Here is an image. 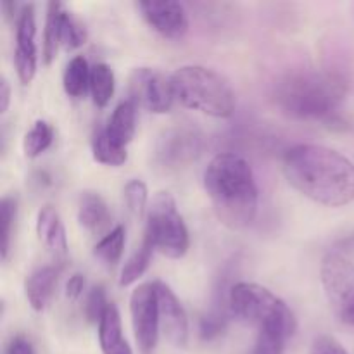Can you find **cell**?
Instances as JSON below:
<instances>
[{"instance_id":"obj_1","label":"cell","mask_w":354,"mask_h":354,"mask_svg":"<svg viewBox=\"0 0 354 354\" xmlns=\"http://www.w3.org/2000/svg\"><path fill=\"white\" fill-rule=\"evenodd\" d=\"M287 182L308 199L328 207L354 201V162L325 145L299 144L283 156Z\"/></svg>"},{"instance_id":"obj_2","label":"cell","mask_w":354,"mask_h":354,"mask_svg":"<svg viewBox=\"0 0 354 354\" xmlns=\"http://www.w3.org/2000/svg\"><path fill=\"white\" fill-rule=\"evenodd\" d=\"M204 189L214 214L225 227L242 230L254 221L258 185L244 158L234 152L214 156L204 171Z\"/></svg>"},{"instance_id":"obj_3","label":"cell","mask_w":354,"mask_h":354,"mask_svg":"<svg viewBox=\"0 0 354 354\" xmlns=\"http://www.w3.org/2000/svg\"><path fill=\"white\" fill-rule=\"evenodd\" d=\"M346 93L348 83L337 73L304 69L277 83L275 99L280 109L294 120L342 123L339 109Z\"/></svg>"},{"instance_id":"obj_4","label":"cell","mask_w":354,"mask_h":354,"mask_svg":"<svg viewBox=\"0 0 354 354\" xmlns=\"http://www.w3.org/2000/svg\"><path fill=\"white\" fill-rule=\"evenodd\" d=\"M175 99L185 107L213 118H230L235 111V93L220 73L206 66H182L171 76Z\"/></svg>"},{"instance_id":"obj_5","label":"cell","mask_w":354,"mask_h":354,"mask_svg":"<svg viewBox=\"0 0 354 354\" xmlns=\"http://www.w3.org/2000/svg\"><path fill=\"white\" fill-rule=\"evenodd\" d=\"M230 311L248 325L275 327L294 335L297 327L292 310L266 287L251 282H239L230 287Z\"/></svg>"},{"instance_id":"obj_6","label":"cell","mask_w":354,"mask_h":354,"mask_svg":"<svg viewBox=\"0 0 354 354\" xmlns=\"http://www.w3.org/2000/svg\"><path fill=\"white\" fill-rule=\"evenodd\" d=\"M145 237L166 258L180 259L189 251V230L169 192H158L147 213Z\"/></svg>"},{"instance_id":"obj_7","label":"cell","mask_w":354,"mask_h":354,"mask_svg":"<svg viewBox=\"0 0 354 354\" xmlns=\"http://www.w3.org/2000/svg\"><path fill=\"white\" fill-rule=\"evenodd\" d=\"M325 296L339 318L354 310V265L339 252H328L322 261Z\"/></svg>"},{"instance_id":"obj_8","label":"cell","mask_w":354,"mask_h":354,"mask_svg":"<svg viewBox=\"0 0 354 354\" xmlns=\"http://www.w3.org/2000/svg\"><path fill=\"white\" fill-rule=\"evenodd\" d=\"M131 324H133L135 339L142 354H152L159 339V304L156 286L142 283L131 292L130 297Z\"/></svg>"},{"instance_id":"obj_9","label":"cell","mask_w":354,"mask_h":354,"mask_svg":"<svg viewBox=\"0 0 354 354\" xmlns=\"http://www.w3.org/2000/svg\"><path fill=\"white\" fill-rule=\"evenodd\" d=\"M130 95L135 106L154 114L168 113L175 100L171 78L152 68H137L131 73Z\"/></svg>"},{"instance_id":"obj_10","label":"cell","mask_w":354,"mask_h":354,"mask_svg":"<svg viewBox=\"0 0 354 354\" xmlns=\"http://www.w3.org/2000/svg\"><path fill=\"white\" fill-rule=\"evenodd\" d=\"M203 151V135L190 127L169 128L158 144V161L165 168H182Z\"/></svg>"},{"instance_id":"obj_11","label":"cell","mask_w":354,"mask_h":354,"mask_svg":"<svg viewBox=\"0 0 354 354\" xmlns=\"http://www.w3.org/2000/svg\"><path fill=\"white\" fill-rule=\"evenodd\" d=\"M37 21H35L33 3H24L16 21V50L14 66L17 78L23 85L31 83L37 73Z\"/></svg>"},{"instance_id":"obj_12","label":"cell","mask_w":354,"mask_h":354,"mask_svg":"<svg viewBox=\"0 0 354 354\" xmlns=\"http://www.w3.org/2000/svg\"><path fill=\"white\" fill-rule=\"evenodd\" d=\"M137 7L149 26L168 40H182L189 31V16L183 3L165 0V2H138Z\"/></svg>"},{"instance_id":"obj_13","label":"cell","mask_w":354,"mask_h":354,"mask_svg":"<svg viewBox=\"0 0 354 354\" xmlns=\"http://www.w3.org/2000/svg\"><path fill=\"white\" fill-rule=\"evenodd\" d=\"M159 304V325L165 332L166 339L175 348H185L189 341V318L185 308L171 289L162 282H154Z\"/></svg>"},{"instance_id":"obj_14","label":"cell","mask_w":354,"mask_h":354,"mask_svg":"<svg viewBox=\"0 0 354 354\" xmlns=\"http://www.w3.org/2000/svg\"><path fill=\"white\" fill-rule=\"evenodd\" d=\"M37 234L45 248L55 256V259H64L68 254V241L66 230L59 218L57 211L52 206L41 207L37 218Z\"/></svg>"},{"instance_id":"obj_15","label":"cell","mask_w":354,"mask_h":354,"mask_svg":"<svg viewBox=\"0 0 354 354\" xmlns=\"http://www.w3.org/2000/svg\"><path fill=\"white\" fill-rule=\"evenodd\" d=\"M99 344L104 354H133L123 335L120 311L109 304L99 324Z\"/></svg>"},{"instance_id":"obj_16","label":"cell","mask_w":354,"mask_h":354,"mask_svg":"<svg viewBox=\"0 0 354 354\" xmlns=\"http://www.w3.org/2000/svg\"><path fill=\"white\" fill-rule=\"evenodd\" d=\"M57 277L59 270L55 266H41L26 279L24 290H26V297L35 311L45 310L47 304L50 303L55 283H57Z\"/></svg>"},{"instance_id":"obj_17","label":"cell","mask_w":354,"mask_h":354,"mask_svg":"<svg viewBox=\"0 0 354 354\" xmlns=\"http://www.w3.org/2000/svg\"><path fill=\"white\" fill-rule=\"evenodd\" d=\"M78 221L90 234H100L109 227L111 213L106 201L95 192H85L80 197Z\"/></svg>"},{"instance_id":"obj_18","label":"cell","mask_w":354,"mask_h":354,"mask_svg":"<svg viewBox=\"0 0 354 354\" xmlns=\"http://www.w3.org/2000/svg\"><path fill=\"white\" fill-rule=\"evenodd\" d=\"M135 120H137V106L131 100H124L114 109L104 130L114 144L127 147L135 135Z\"/></svg>"},{"instance_id":"obj_19","label":"cell","mask_w":354,"mask_h":354,"mask_svg":"<svg viewBox=\"0 0 354 354\" xmlns=\"http://www.w3.org/2000/svg\"><path fill=\"white\" fill-rule=\"evenodd\" d=\"M64 6L59 2H50L47 6V19H45L44 31V61L50 64L57 54L59 44H61V23Z\"/></svg>"},{"instance_id":"obj_20","label":"cell","mask_w":354,"mask_h":354,"mask_svg":"<svg viewBox=\"0 0 354 354\" xmlns=\"http://www.w3.org/2000/svg\"><path fill=\"white\" fill-rule=\"evenodd\" d=\"M90 73L88 62L83 55H76L69 61L64 71V90L69 97H83L86 88H90Z\"/></svg>"},{"instance_id":"obj_21","label":"cell","mask_w":354,"mask_h":354,"mask_svg":"<svg viewBox=\"0 0 354 354\" xmlns=\"http://www.w3.org/2000/svg\"><path fill=\"white\" fill-rule=\"evenodd\" d=\"M90 93L97 107H106L114 95V73L107 64H95L90 73Z\"/></svg>"},{"instance_id":"obj_22","label":"cell","mask_w":354,"mask_h":354,"mask_svg":"<svg viewBox=\"0 0 354 354\" xmlns=\"http://www.w3.org/2000/svg\"><path fill=\"white\" fill-rule=\"evenodd\" d=\"M93 159L100 165L106 166H121L127 162V147H121V145L114 144L109 138V135L106 133L104 128L95 131L93 135Z\"/></svg>"},{"instance_id":"obj_23","label":"cell","mask_w":354,"mask_h":354,"mask_svg":"<svg viewBox=\"0 0 354 354\" xmlns=\"http://www.w3.org/2000/svg\"><path fill=\"white\" fill-rule=\"evenodd\" d=\"M152 251H154V245H152V242L149 241V237H144V242H142L140 249H137V251L131 254V258L128 259L127 265H124L123 270H121V277H120L121 287L131 286V283L137 282V280L147 272L152 259Z\"/></svg>"},{"instance_id":"obj_24","label":"cell","mask_w":354,"mask_h":354,"mask_svg":"<svg viewBox=\"0 0 354 354\" xmlns=\"http://www.w3.org/2000/svg\"><path fill=\"white\" fill-rule=\"evenodd\" d=\"M124 235H127V232H124L123 227H116L113 232H109V234L93 248V256L97 258V261H100L104 266H107V268L116 265L121 259V256H123Z\"/></svg>"},{"instance_id":"obj_25","label":"cell","mask_w":354,"mask_h":354,"mask_svg":"<svg viewBox=\"0 0 354 354\" xmlns=\"http://www.w3.org/2000/svg\"><path fill=\"white\" fill-rule=\"evenodd\" d=\"M52 140H54V130H52L50 124L41 120L37 121L26 133V137H24V154L28 158H38L41 152H45L50 147Z\"/></svg>"},{"instance_id":"obj_26","label":"cell","mask_w":354,"mask_h":354,"mask_svg":"<svg viewBox=\"0 0 354 354\" xmlns=\"http://www.w3.org/2000/svg\"><path fill=\"white\" fill-rule=\"evenodd\" d=\"M290 337L292 335L282 328H259L252 354H286V344Z\"/></svg>"},{"instance_id":"obj_27","label":"cell","mask_w":354,"mask_h":354,"mask_svg":"<svg viewBox=\"0 0 354 354\" xmlns=\"http://www.w3.org/2000/svg\"><path fill=\"white\" fill-rule=\"evenodd\" d=\"M17 216V201L16 197L6 196L0 203V220H2V245H0V251H2V259L7 261L10 251V239H12L14 232V223H16Z\"/></svg>"},{"instance_id":"obj_28","label":"cell","mask_w":354,"mask_h":354,"mask_svg":"<svg viewBox=\"0 0 354 354\" xmlns=\"http://www.w3.org/2000/svg\"><path fill=\"white\" fill-rule=\"evenodd\" d=\"M123 194L124 203H127V207L130 209V213L137 218L144 216L149 199L147 185L142 180H131V182L127 183Z\"/></svg>"},{"instance_id":"obj_29","label":"cell","mask_w":354,"mask_h":354,"mask_svg":"<svg viewBox=\"0 0 354 354\" xmlns=\"http://www.w3.org/2000/svg\"><path fill=\"white\" fill-rule=\"evenodd\" d=\"M86 40V31L82 26L78 19L71 16L68 10H64L62 14V23H61V44L66 48L73 50V48H78L85 44Z\"/></svg>"},{"instance_id":"obj_30","label":"cell","mask_w":354,"mask_h":354,"mask_svg":"<svg viewBox=\"0 0 354 354\" xmlns=\"http://www.w3.org/2000/svg\"><path fill=\"white\" fill-rule=\"evenodd\" d=\"M109 304L111 303H107L106 299V290H104V287L100 286L93 287V289L88 292V296H86V301H85L86 320H88L90 324H100V320H102L104 313H106Z\"/></svg>"},{"instance_id":"obj_31","label":"cell","mask_w":354,"mask_h":354,"mask_svg":"<svg viewBox=\"0 0 354 354\" xmlns=\"http://www.w3.org/2000/svg\"><path fill=\"white\" fill-rule=\"evenodd\" d=\"M311 354H348V351L330 335H320L311 346Z\"/></svg>"},{"instance_id":"obj_32","label":"cell","mask_w":354,"mask_h":354,"mask_svg":"<svg viewBox=\"0 0 354 354\" xmlns=\"http://www.w3.org/2000/svg\"><path fill=\"white\" fill-rule=\"evenodd\" d=\"M83 289H85V277L82 273H75L66 283V296L68 299L76 301L83 294Z\"/></svg>"},{"instance_id":"obj_33","label":"cell","mask_w":354,"mask_h":354,"mask_svg":"<svg viewBox=\"0 0 354 354\" xmlns=\"http://www.w3.org/2000/svg\"><path fill=\"white\" fill-rule=\"evenodd\" d=\"M6 354H35V348L24 335H16L7 346Z\"/></svg>"},{"instance_id":"obj_34","label":"cell","mask_w":354,"mask_h":354,"mask_svg":"<svg viewBox=\"0 0 354 354\" xmlns=\"http://www.w3.org/2000/svg\"><path fill=\"white\" fill-rule=\"evenodd\" d=\"M9 104H10V86L9 82L6 78H2L0 82V111L6 113L9 109Z\"/></svg>"},{"instance_id":"obj_35","label":"cell","mask_w":354,"mask_h":354,"mask_svg":"<svg viewBox=\"0 0 354 354\" xmlns=\"http://www.w3.org/2000/svg\"><path fill=\"white\" fill-rule=\"evenodd\" d=\"M341 322H344L346 325H351V327H354V310L351 311V313H348V315H346V317L342 318Z\"/></svg>"}]
</instances>
